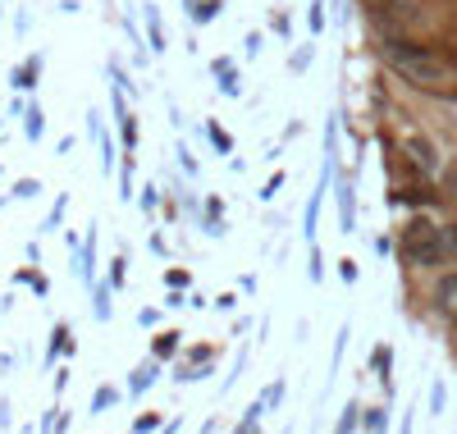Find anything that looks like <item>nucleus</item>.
Wrapping results in <instances>:
<instances>
[{
    "label": "nucleus",
    "mask_w": 457,
    "mask_h": 434,
    "mask_svg": "<svg viewBox=\"0 0 457 434\" xmlns=\"http://www.w3.org/2000/svg\"><path fill=\"white\" fill-rule=\"evenodd\" d=\"M379 60H385L403 83L421 88V92H448L457 83L453 64L435 46H421V42H411V37H403V32H385V37H379Z\"/></svg>",
    "instance_id": "obj_1"
},
{
    "label": "nucleus",
    "mask_w": 457,
    "mask_h": 434,
    "mask_svg": "<svg viewBox=\"0 0 457 434\" xmlns=\"http://www.w3.org/2000/svg\"><path fill=\"white\" fill-rule=\"evenodd\" d=\"M398 256L411 270H439L453 256V238H448V229L435 224V220H411L403 229V238H398Z\"/></svg>",
    "instance_id": "obj_2"
},
{
    "label": "nucleus",
    "mask_w": 457,
    "mask_h": 434,
    "mask_svg": "<svg viewBox=\"0 0 457 434\" xmlns=\"http://www.w3.org/2000/svg\"><path fill=\"white\" fill-rule=\"evenodd\" d=\"M403 151H407V161L421 170V174H439V151H435V142L430 138H421V133H407L403 138Z\"/></svg>",
    "instance_id": "obj_3"
},
{
    "label": "nucleus",
    "mask_w": 457,
    "mask_h": 434,
    "mask_svg": "<svg viewBox=\"0 0 457 434\" xmlns=\"http://www.w3.org/2000/svg\"><path fill=\"white\" fill-rule=\"evenodd\" d=\"M430 302H435L439 315H448V321L457 325V270H444L439 274L435 288H430Z\"/></svg>",
    "instance_id": "obj_4"
},
{
    "label": "nucleus",
    "mask_w": 457,
    "mask_h": 434,
    "mask_svg": "<svg viewBox=\"0 0 457 434\" xmlns=\"http://www.w3.org/2000/svg\"><path fill=\"white\" fill-rule=\"evenodd\" d=\"M338 224H343V233H357V188L353 183L338 188Z\"/></svg>",
    "instance_id": "obj_5"
},
{
    "label": "nucleus",
    "mask_w": 457,
    "mask_h": 434,
    "mask_svg": "<svg viewBox=\"0 0 457 434\" xmlns=\"http://www.w3.org/2000/svg\"><path fill=\"white\" fill-rule=\"evenodd\" d=\"M37 78H42V55H28V60L10 73V83H14L19 92H32V88H37Z\"/></svg>",
    "instance_id": "obj_6"
},
{
    "label": "nucleus",
    "mask_w": 457,
    "mask_h": 434,
    "mask_svg": "<svg viewBox=\"0 0 457 434\" xmlns=\"http://www.w3.org/2000/svg\"><path fill=\"white\" fill-rule=\"evenodd\" d=\"M156 375H161V366H156V362L137 366V371H133V380H129V393H133V398H137V393H146L151 384H156Z\"/></svg>",
    "instance_id": "obj_7"
},
{
    "label": "nucleus",
    "mask_w": 457,
    "mask_h": 434,
    "mask_svg": "<svg viewBox=\"0 0 457 434\" xmlns=\"http://www.w3.org/2000/svg\"><path fill=\"white\" fill-rule=\"evenodd\" d=\"M146 42H151V51H165V28H161V14H156V5H146Z\"/></svg>",
    "instance_id": "obj_8"
},
{
    "label": "nucleus",
    "mask_w": 457,
    "mask_h": 434,
    "mask_svg": "<svg viewBox=\"0 0 457 434\" xmlns=\"http://www.w3.org/2000/svg\"><path fill=\"white\" fill-rule=\"evenodd\" d=\"M23 133H28V142H37V138L46 133V124H42V110H37V105H28V110H23Z\"/></svg>",
    "instance_id": "obj_9"
},
{
    "label": "nucleus",
    "mask_w": 457,
    "mask_h": 434,
    "mask_svg": "<svg viewBox=\"0 0 457 434\" xmlns=\"http://www.w3.org/2000/svg\"><path fill=\"white\" fill-rule=\"evenodd\" d=\"M187 5H193V23H211L220 14V0H202V5H197V0H187Z\"/></svg>",
    "instance_id": "obj_10"
},
{
    "label": "nucleus",
    "mask_w": 457,
    "mask_h": 434,
    "mask_svg": "<svg viewBox=\"0 0 457 434\" xmlns=\"http://www.w3.org/2000/svg\"><path fill=\"white\" fill-rule=\"evenodd\" d=\"M179 338H183V334H161L156 343H151V352H156V357H174V352H179Z\"/></svg>",
    "instance_id": "obj_11"
},
{
    "label": "nucleus",
    "mask_w": 457,
    "mask_h": 434,
    "mask_svg": "<svg viewBox=\"0 0 457 434\" xmlns=\"http://www.w3.org/2000/svg\"><path fill=\"white\" fill-rule=\"evenodd\" d=\"M357 412H361L357 403H348V407H343V416H338V430H343V434H348V430H357V425H361V416H357Z\"/></svg>",
    "instance_id": "obj_12"
},
{
    "label": "nucleus",
    "mask_w": 457,
    "mask_h": 434,
    "mask_svg": "<svg viewBox=\"0 0 457 434\" xmlns=\"http://www.w3.org/2000/svg\"><path fill=\"white\" fill-rule=\"evenodd\" d=\"M120 403V393L114 388H96V398H92V412H105V407H114Z\"/></svg>",
    "instance_id": "obj_13"
},
{
    "label": "nucleus",
    "mask_w": 457,
    "mask_h": 434,
    "mask_svg": "<svg viewBox=\"0 0 457 434\" xmlns=\"http://www.w3.org/2000/svg\"><path fill=\"white\" fill-rule=\"evenodd\" d=\"M69 347V325H55L51 330V362H55V352H64Z\"/></svg>",
    "instance_id": "obj_14"
},
{
    "label": "nucleus",
    "mask_w": 457,
    "mask_h": 434,
    "mask_svg": "<svg viewBox=\"0 0 457 434\" xmlns=\"http://www.w3.org/2000/svg\"><path fill=\"white\" fill-rule=\"evenodd\" d=\"M279 398H284V380H275L270 388L261 393V403H265V412H270V407H279Z\"/></svg>",
    "instance_id": "obj_15"
},
{
    "label": "nucleus",
    "mask_w": 457,
    "mask_h": 434,
    "mask_svg": "<svg viewBox=\"0 0 457 434\" xmlns=\"http://www.w3.org/2000/svg\"><path fill=\"white\" fill-rule=\"evenodd\" d=\"M96 321H110V288L96 284Z\"/></svg>",
    "instance_id": "obj_16"
},
{
    "label": "nucleus",
    "mask_w": 457,
    "mask_h": 434,
    "mask_svg": "<svg viewBox=\"0 0 457 434\" xmlns=\"http://www.w3.org/2000/svg\"><path fill=\"white\" fill-rule=\"evenodd\" d=\"M444 188H448V196L457 202V155H453V161L444 165Z\"/></svg>",
    "instance_id": "obj_17"
},
{
    "label": "nucleus",
    "mask_w": 457,
    "mask_h": 434,
    "mask_svg": "<svg viewBox=\"0 0 457 434\" xmlns=\"http://www.w3.org/2000/svg\"><path fill=\"white\" fill-rule=\"evenodd\" d=\"M389 362H394V352H389V347H375V371H379V380L389 375Z\"/></svg>",
    "instance_id": "obj_18"
},
{
    "label": "nucleus",
    "mask_w": 457,
    "mask_h": 434,
    "mask_svg": "<svg viewBox=\"0 0 457 434\" xmlns=\"http://www.w3.org/2000/svg\"><path fill=\"white\" fill-rule=\"evenodd\" d=\"M37 192H42V183H37V179H19L14 183V196H37Z\"/></svg>",
    "instance_id": "obj_19"
},
{
    "label": "nucleus",
    "mask_w": 457,
    "mask_h": 434,
    "mask_svg": "<svg viewBox=\"0 0 457 434\" xmlns=\"http://www.w3.org/2000/svg\"><path fill=\"white\" fill-rule=\"evenodd\" d=\"M338 280L343 284H357V261H338Z\"/></svg>",
    "instance_id": "obj_20"
},
{
    "label": "nucleus",
    "mask_w": 457,
    "mask_h": 434,
    "mask_svg": "<svg viewBox=\"0 0 457 434\" xmlns=\"http://www.w3.org/2000/svg\"><path fill=\"white\" fill-rule=\"evenodd\" d=\"M366 430H379V425H389V416H385V407H370V416L361 421Z\"/></svg>",
    "instance_id": "obj_21"
},
{
    "label": "nucleus",
    "mask_w": 457,
    "mask_h": 434,
    "mask_svg": "<svg viewBox=\"0 0 457 434\" xmlns=\"http://www.w3.org/2000/svg\"><path fill=\"white\" fill-rule=\"evenodd\" d=\"M320 10H325V5H312V10H307V23H312V32H320V28H325V14H320Z\"/></svg>",
    "instance_id": "obj_22"
},
{
    "label": "nucleus",
    "mask_w": 457,
    "mask_h": 434,
    "mask_svg": "<svg viewBox=\"0 0 457 434\" xmlns=\"http://www.w3.org/2000/svg\"><path fill=\"white\" fill-rule=\"evenodd\" d=\"M60 220H64V202H55V211L46 215V233H55V229H60Z\"/></svg>",
    "instance_id": "obj_23"
},
{
    "label": "nucleus",
    "mask_w": 457,
    "mask_h": 434,
    "mask_svg": "<svg viewBox=\"0 0 457 434\" xmlns=\"http://www.w3.org/2000/svg\"><path fill=\"white\" fill-rule=\"evenodd\" d=\"M42 425H46V430H64V425H69V416H60V407H51V416H46Z\"/></svg>",
    "instance_id": "obj_24"
},
{
    "label": "nucleus",
    "mask_w": 457,
    "mask_h": 434,
    "mask_svg": "<svg viewBox=\"0 0 457 434\" xmlns=\"http://www.w3.org/2000/svg\"><path fill=\"white\" fill-rule=\"evenodd\" d=\"M206 133H211V142H215V151H228V138L215 129V124H206Z\"/></svg>",
    "instance_id": "obj_25"
}]
</instances>
